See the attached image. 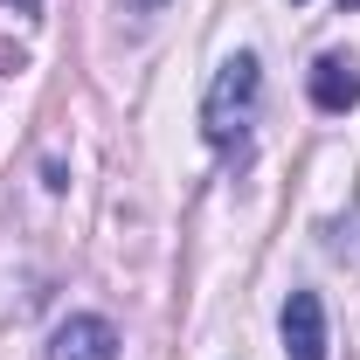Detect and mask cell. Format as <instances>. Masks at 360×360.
<instances>
[{"label":"cell","mask_w":360,"mask_h":360,"mask_svg":"<svg viewBox=\"0 0 360 360\" xmlns=\"http://www.w3.org/2000/svg\"><path fill=\"white\" fill-rule=\"evenodd\" d=\"M257 90H264V70H257V56H229L222 70H215V84L201 97V132L208 146H243L250 132V118H257Z\"/></svg>","instance_id":"obj_1"},{"label":"cell","mask_w":360,"mask_h":360,"mask_svg":"<svg viewBox=\"0 0 360 360\" xmlns=\"http://www.w3.org/2000/svg\"><path fill=\"white\" fill-rule=\"evenodd\" d=\"M277 333H284V360H326V305H319V291H291L284 312H277Z\"/></svg>","instance_id":"obj_2"},{"label":"cell","mask_w":360,"mask_h":360,"mask_svg":"<svg viewBox=\"0 0 360 360\" xmlns=\"http://www.w3.org/2000/svg\"><path fill=\"white\" fill-rule=\"evenodd\" d=\"M49 360H118V326L97 312H77L49 333Z\"/></svg>","instance_id":"obj_3"},{"label":"cell","mask_w":360,"mask_h":360,"mask_svg":"<svg viewBox=\"0 0 360 360\" xmlns=\"http://www.w3.org/2000/svg\"><path fill=\"white\" fill-rule=\"evenodd\" d=\"M312 104H319V111H333V118L360 104V63H354V56L333 49V56H319V63H312Z\"/></svg>","instance_id":"obj_4"},{"label":"cell","mask_w":360,"mask_h":360,"mask_svg":"<svg viewBox=\"0 0 360 360\" xmlns=\"http://www.w3.org/2000/svg\"><path fill=\"white\" fill-rule=\"evenodd\" d=\"M118 7H125V14H160L167 0H118Z\"/></svg>","instance_id":"obj_5"},{"label":"cell","mask_w":360,"mask_h":360,"mask_svg":"<svg viewBox=\"0 0 360 360\" xmlns=\"http://www.w3.org/2000/svg\"><path fill=\"white\" fill-rule=\"evenodd\" d=\"M0 7H14V14H28V21L42 14V0H0Z\"/></svg>","instance_id":"obj_6"},{"label":"cell","mask_w":360,"mask_h":360,"mask_svg":"<svg viewBox=\"0 0 360 360\" xmlns=\"http://www.w3.org/2000/svg\"><path fill=\"white\" fill-rule=\"evenodd\" d=\"M340 7H360V0H340Z\"/></svg>","instance_id":"obj_7"}]
</instances>
